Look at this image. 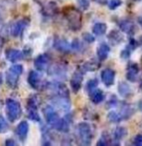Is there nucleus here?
<instances>
[{
	"mask_svg": "<svg viewBox=\"0 0 142 146\" xmlns=\"http://www.w3.org/2000/svg\"><path fill=\"white\" fill-rule=\"evenodd\" d=\"M115 78V72L110 68H105L101 71V80L103 81L104 85L111 86L114 82Z\"/></svg>",
	"mask_w": 142,
	"mask_h": 146,
	"instance_id": "6e6552de",
	"label": "nucleus"
},
{
	"mask_svg": "<svg viewBox=\"0 0 142 146\" xmlns=\"http://www.w3.org/2000/svg\"><path fill=\"white\" fill-rule=\"evenodd\" d=\"M78 132H79V137H80V141L84 145H88L90 144L92 139V131L90 125L86 122H82L78 125Z\"/></svg>",
	"mask_w": 142,
	"mask_h": 146,
	"instance_id": "20e7f679",
	"label": "nucleus"
},
{
	"mask_svg": "<svg viewBox=\"0 0 142 146\" xmlns=\"http://www.w3.org/2000/svg\"><path fill=\"white\" fill-rule=\"evenodd\" d=\"M5 56L6 59L10 62H17V61H20L23 59L24 54H23L22 51L17 50V49H8L5 52Z\"/></svg>",
	"mask_w": 142,
	"mask_h": 146,
	"instance_id": "9d476101",
	"label": "nucleus"
},
{
	"mask_svg": "<svg viewBox=\"0 0 142 146\" xmlns=\"http://www.w3.org/2000/svg\"><path fill=\"white\" fill-rule=\"evenodd\" d=\"M133 144L136 146H142V135L139 134V135H136L133 139Z\"/></svg>",
	"mask_w": 142,
	"mask_h": 146,
	"instance_id": "72a5a7b5",
	"label": "nucleus"
},
{
	"mask_svg": "<svg viewBox=\"0 0 142 146\" xmlns=\"http://www.w3.org/2000/svg\"><path fill=\"white\" fill-rule=\"evenodd\" d=\"M8 128H9L8 122L6 121V119L3 116H0V133L2 134L7 132Z\"/></svg>",
	"mask_w": 142,
	"mask_h": 146,
	"instance_id": "bb28decb",
	"label": "nucleus"
},
{
	"mask_svg": "<svg viewBox=\"0 0 142 146\" xmlns=\"http://www.w3.org/2000/svg\"><path fill=\"white\" fill-rule=\"evenodd\" d=\"M131 49H133L132 48L130 45H128V46H126L125 48L122 50V52H121V57L123 59H126V58H128L129 57V55H130V52H131Z\"/></svg>",
	"mask_w": 142,
	"mask_h": 146,
	"instance_id": "7c9ffc66",
	"label": "nucleus"
},
{
	"mask_svg": "<svg viewBox=\"0 0 142 146\" xmlns=\"http://www.w3.org/2000/svg\"><path fill=\"white\" fill-rule=\"evenodd\" d=\"M135 1H140V0H135Z\"/></svg>",
	"mask_w": 142,
	"mask_h": 146,
	"instance_id": "ea45409f",
	"label": "nucleus"
},
{
	"mask_svg": "<svg viewBox=\"0 0 142 146\" xmlns=\"http://www.w3.org/2000/svg\"><path fill=\"white\" fill-rule=\"evenodd\" d=\"M119 27L124 33L129 35H133L136 31V27L132 21L130 20H122L119 22Z\"/></svg>",
	"mask_w": 142,
	"mask_h": 146,
	"instance_id": "dca6fc26",
	"label": "nucleus"
},
{
	"mask_svg": "<svg viewBox=\"0 0 142 146\" xmlns=\"http://www.w3.org/2000/svg\"><path fill=\"white\" fill-rule=\"evenodd\" d=\"M6 114L9 122H15L22 115V107L17 100L8 98L6 100Z\"/></svg>",
	"mask_w": 142,
	"mask_h": 146,
	"instance_id": "f257e3e1",
	"label": "nucleus"
},
{
	"mask_svg": "<svg viewBox=\"0 0 142 146\" xmlns=\"http://www.w3.org/2000/svg\"><path fill=\"white\" fill-rule=\"evenodd\" d=\"M82 73L80 71H76L73 74V77L71 79V87L73 91L78 92L82 87Z\"/></svg>",
	"mask_w": 142,
	"mask_h": 146,
	"instance_id": "9b49d317",
	"label": "nucleus"
},
{
	"mask_svg": "<svg viewBox=\"0 0 142 146\" xmlns=\"http://www.w3.org/2000/svg\"><path fill=\"white\" fill-rule=\"evenodd\" d=\"M1 83H2V74L0 73V85H1Z\"/></svg>",
	"mask_w": 142,
	"mask_h": 146,
	"instance_id": "58836bf2",
	"label": "nucleus"
},
{
	"mask_svg": "<svg viewBox=\"0 0 142 146\" xmlns=\"http://www.w3.org/2000/svg\"><path fill=\"white\" fill-rule=\"evenodd\" d=\"M23 73V66L21 64H14L7 70L6 72V82L8 86L14 88L18 84L19 77Z\"/></svg>",
	"mask_w": 142,
	"mask_h": 146,
	"instance_id": "f03ea898",
	"label": "nucleus"
},
{
	"mask_svg": "<svg viewBox=\"0 0 142 146\" xmlns=\"http://www.w3.org/2000/svg\"><path fill=\"white\" fill-rule=\"evenodd\" d=\"M82 68L84 69V71H94L96 69V65L94 64V63H92V62H86L82 65Z\"/></svg>",
	"mask_w": 142,
	"mask_h": 146,
	"instance_id": "c85d7f7f",
	"label": "nucleus"
},
{
	"mask_svg": "<svg viewBox=\"0 0 142 146\" xmlns=\"http://www.w3.org/2000/svg\"><path fill=\"white\" fill-rule=\"evenodd\" d=\"M5 19V10L1 5H0V24L4 21Z\"/></svg>",
	"mask_w": 142,
	"mask_h": 146,
	"instance_id": "f704fd0d",
	"label": "nucleus"
},
{
	"mask_svg": "<svg viewBox=\"0 0 142 146\" xmlns=\"http://www.w3.org/2000/svg\"><path fill=\"white\" fill-rule=\"evenodd\" d=\"M107 38H108V40H109L110 42L114 45L118 44V43H120L122 40H123V36H122V34L117 30L111 31V32L108 34Z\"/></svg>",
	"mask_w": 142,
	"mask_h": 146,
	"instance_id": "aec40b11",
	"label": "nucleus"
},
{
	"mask_svg": "<svg viewBox=\"0 0 142 146\" xmlns=\"http://www.w3.org/2000/svg\"><path fill=\"white\" fill-rule=\"evenodd\" d=\"M107 118H108V120H109L110 122H113V123H118V122L122 119L121 115H120V114H118V113H116V112H114V111L109 112Z\"/></svg>",
	"mask_w": 142,
	"mask_h": 146,
	"instance_id": "a878e982",
	"label": "nucleus"
},
{
	"mask_svg": "<svg viewBox=\"0 0 142 146\" xmlns=\"http://www.w3.org/2000/svg\"><path fill=\"white\" fill-rule=\"evenodd\" d=\"M54 128L61 132H68L69 128H70V122L67 121L64 118H60V119L58 120V122L55 124Z\"/></svg>",
	"mask_w": 142,
	"mask_h": 146,
	"instance_id": "412c9836",
	"label": "nucleus"
},
{
	"mask_svg": "<svg viewBox=\"0 0 142 146\" xmlns=\"http://www.w3.org/2000/svg\"><path fill=\"white\" fill-rule=\"evenodd\" d=\"M43 113H44V116H45V118H46V121L48 122L52 127H54L55 124L60 119L59 115L57 114V112L55 111V109L52 106H49V105L46 106V107L43 109Z\"/></svg>",
	"mask_w": 142,
	"mask_h": 146,
	"instance_id": "423d86ee",
	"label": "nucleus"
},
{
	"mask_svg": "<svg viewBox=\"0 0 142 146\" xmlns=\"http://www.w3.org/2000/svg\"><path fill=\"white\" fill-rule=\"evenodd\" d=\"M110 48L106 43H101V44L98 46V50H96V55H98V58L99 60H105L108 57V54H109Z\"/></svg>",
	"mask_w": 142,
	"mask_h": 146,
	"instance_id": "a211bd4d",
	"label": "nucleus"
},
{
	"mask_svg": "<svg viewBox=\"0 0 142 146\" xmlns=\"http://www.w3.org/2000/svg\"><path fill=\"white\" fill-rule=\"evenodd\" d=\"M68 20L70 22V25H71V28L74 29V30H78L80 29V16L76 10H73L71 12V14L68 16Z\"/></svg>",
	"mask_w": 142,
	"mask_h": 146,
	"instance_id": "4468645a",
	"label": "nucleus"
},
{
	"mask_svg": "<svg viewBox=\"0 0 142 146\" xmlns=\"http://www.w3.org/2000/svg\"><path fill=\"white\" fill-rule=\"evenodd\" d=\"M138 72H139V68H138V65L135 63H131V64L128 65L127 70H126V78H127L128 81L134 82L137 78Z\"/></svg>",
	"mask_w": 142,
	"mask_h": 146,
	"instance_id": "2eb2a0df",
	"label": "nucleus"
},
{
	"mask_svg": "<svg viewBox=\"0 0 142 146\" xmlns=\"http://www.w3.org/2000/svg\"><path fill=\"white\" fill-rule=\"evenodd\" d=\"M5 145H7V146H15V145H17V142L14 141L13 139H7L6 141H5Z\"/></svg>",
	"mask_w": 142,
	"mask_h": 146,
	"instance_id": "c9c22d12",
	"label": "nucleus"
},
{
	"mask_svg": "<svg viewBox=\"0 0 142 146\" xmlns=\"http://www.w3.org/2000/svg\"><path fill=\"white\" fill-rule=\"evenodd\" d=\"M29 132V124L27 121H21L18 124L16 128V134L18 136V138L21 140L22 142H24L27 138Z\"/></svg>",
	"mask_w": 142,
	"mask_h": 146,
	"instance_id": "1a4fd4ad",
	"label": "nucleus"
},
{
	"mask_svg": "<svg viewBox=\"0 0 142 146\" xmlns=\"http://www.w3.org/2000/svg\"><path fill=\"white\" fill-rule=\"evenodd\" d=\"M98 81L96 78H94V79H90V81L86 83V90H88V92L90 93V91H92L94 89H96V87H98Z\"/></svg>",
	"mask_w": 142,
	"mask_h": 146,
	"instance_id": "cd10ccee",
	"label": "nucleus"
},
{
	"mask_svg": "<svg viewBox=\"0 0 142 146\" xmlns=\"http://www.w3.org/2000/svg\"><path fill=\"white\" fill-rule=\"evenodd\" d=\"M82 38L86 42H88V43H92L94 41V36L90 33H84L82 34Z\"/></svg>",
	"mask_w": 142,
	"mask_h": 146,
	"instance_id": "473e14b6",
	"label": "nucleus"
},
{
	"mask_svg": "<svg viewBox=\"0 0 142 146\" xmlns=\"http://www.w3.org/2000/svg\"><path fill=\"white\" fill-rule=\"evenodd\" d=\"M53 102H54V104L57 106V107L62 109L63 111H68L71 107L70 100H69V98H66V97L58 96V97H56L54 100H53Z\"/></svg>",
	"mask_w": 142,
	"mask_h": 146,
	"instance_id": "f3484780",
	"label": "nucleus"
},
{
	"mask_svg": "<svg viewBox=\"0 0 142 146\" xmlns=\"http://www.w3.org/2000/svg\"><path fill=\"white\" fill-rule=\"evenodd\" d=\"M55 10H56V4H55L54 2H50L48 3V4L46 5V6L43 7V13H44L45 15H53L55 12Z\"/></svg>",
	"mask_w": 142,
	"mask_h": 146,
	"instance_id": "b1692460",
	"label": "nucleus"
},
{
	"mask_svg": "<svg viewBox=\"0 0 142 146\" xmlns=\"http://www.w3.org/2000/svg\"><path fill=\"white\" fill-rule=\"evenodd\" d=\"M126 134V130L124 127H118L115 129L113 133V136H114V139L115 140H121L122 138L125 136Z\"/></svg>",
	"mask_w": 142,
	"mask_h": 146,
	"instance_id": "393cba45",
	"label": "nucleus"
},
{
	"mask_svg": "<svg viewBox=\"0 0 142 146\" xmlns=\"http://www.w3.org/2000/svg\"><path fill=\"white\" fill-rule=\"evenodd\" d=\"M106 29H107V27H106L105 23H96L94 25V27H92V32L96 36H101V35H103L106 32Z\"/></svg>",
	"mask_w": 142,
	"mask_h": 146,
	"instance_id": "4be33fe9",
	"label": "nucleus"
},
{
	"mask_svg": "<svg viewBox=\"0 0 142 146\" xmlns=\"http://www.w3.org/2000/svg\"><path fill=\"white\" fill-rule=\"evenodd\" d=\"M54 47H55V49H57L58 51L63 52V53L70 52V50L72 49L71 44L64 38H57L54 42Z\"/></svg>",
	"mask_w": 142,
	"mask_h": 146,
	"instance_id": "ddd939ff",
	"label": "nucleus"
},
{
	"mask_svg": "<svg viewBox=\"0 0 142 146\" xmlns=\"http://www.w3.org/2000/svg\"><path fill=\"white\" fill-rule=\"evenodd\" d=\"M138 22H139V24L142 26V16H141V17H139V19H138Z\"/></svg>",
	"mask_w": 142,
	"mask_h": 146,
	"instance_id": "4c0bfd02",
	"label": "nucleus"
},
{
	"mask_svg": "<svg viewBox=\"0 0 142 146\" xmlns=\"http://www.w3.org/2000/svg\"><path fill=\"white\" fill-rule=\"evenodd\" d=\"M118 92L123 97H126V96L130 95L132 93L130 86L127 83H125V82H120V84L118 85Z\"/></svg>",
	"mask_w": 142,
	"mask_h": 146,
	"instance_id": "5701e85b",
	"label": "nucleus"
},
{
	"mask_svg": "<svg viewBox=\"0 0 142 146\" xmlns=\"http://www.w3.org/2000/svg\"><path fill=\"white\" fill-rule=\"evenodd\" d=\"M108 5H109V8L113 10V9H116L118 6L121 5V0H110Z\"/></svg>",
	"mask_w": 142,
	"mask_h": 146,
	"instance_id": "2f4dec72",
	"label": "nucleus"
},
{
	"mask_svg": "<svg viewBox=\"0 0 142 146\" xmlns=\"http://www.w3.org/2000/svg\"><path fill=\"white\" fill-rule=\"evenodd\" d=\"M29 24V20L27 19H20L11 26V34L14 37H19L23 34L24 30Z\"/></svg>",
	"mask_w": 142,
	"mask_h": 146,
	"instance_id": "39448f33",
	"label": "nucleus"
},
{
	"mask_svg": "<svg viewBox=\"0 0 142 146\" xmlns=\"http://www.w3.org/2000/svg\"><path fill=\"white\" fill-rule=\"evenodd\" d=\"M27 113H28L29 119H31L32 121H41V117L38 112V98L36 95L30 96L27 101Z\"/></svg>",
	"mask_w": 142,
	"mask_h": 146,
	"instance_id": "7ed1b4c3",
	"label": "nucleus"
},
{
	"mask_svg": "<svg viewBox=\"0 0 142 146\" xmlns=\"http://www.w3.org/2000/svg\"><path fill=\"white\" fill-rule=\"evenodd\" d=\"M3 45H4V38H3L1 35H0V50L2 49Z\"/></svg>",
	"mask_w": 142,
	"mask_h": 146,
	"instance_id": "e433bc0d",
	"label": "nucleus"
},
{
	"mask_svg": "<svg viewBox=\"0 0 142 146\" xmlns=\"http://www.w3.org/2000/svg\"><path fill=\"white\" fill-rule=\"evenodd\" d=\"M28 83L32 88H34L36 90H40L43 89L44 82H42L41 76L38 72H36V71H30V73H29L28 75Z\"/></svg>",
	"mask_w": 142,
	"mask_h": 146,
	"instance_id": "0eeeda50",
	"label": "nucleus"
},
{
	"mask_svg": "<svg viewBox=\"0 0 142 146\" xmlns=\"http://www.w3.org/2000/svg\"><path fill=\"white\" fill-rule=\"evenodd\" d=\"M78 4L82 10H86L90 7V1L88 0H78Z\"/></svg>",
	"mask_w": 142,
	"mask_h": 146,
	"instance_id": "c756f323",
	"label": "nucleus"
},
{
	"mask_svg": "<svg viewBox=\"0 0 142 146\" xmlns=\"http://www.w3.org/2000/svg\"><path fill=\"white\" fill-rule=\"evenodd\" d=\"M90 98L94 104H98L104 99V94L100 89H94L90 92Z\"/></svg>",
	"mask_w": 142,
	"mask_h": 146,
	"instance_id": "6ab92c4d",
	"label": "nucleus"
},
{
	"mask_svg": "<svg viewBox=\"0 0 142 146\" xmlns=\"http://www.w3.org/2000/svg\"><path fill=\"white\" fill-rule=\"evenodd\" d=\"M49 64V56L47 54H41L34 60V65L37 70L44 71Z\"/></svg>",
	"mask_w": 142,
	"mask_h": 146,
	"instance_id": "f8f14e48",
	"label": "nucleus"
}]
</instances>
